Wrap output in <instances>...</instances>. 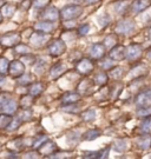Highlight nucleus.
Wrapping results in <instances>:
<instances>
[{
  "label": "nucleus",
  "mask_w": 151,
  "mask_h": 159,
  "mask_svg": "<svg viewBox=\"0 0 151 159\" xmlns=\"http://www.w3.org/2000/svg\"><path fill=\"white\" fill-rule=\"evenodd\" d=\"M50 0H34V5L37 8H45Z\"/></svg>",
  "instance_id": "obj_41"
},
{
  "label": "nucleus",
  "mask_w": 151,
  "mask_h": 159,
  "mask_svg": "<svg viewBox=\"0 0 151 159\" xmlns=\"http://www.w3.org/2000/svg\"><path fill=\"white\" fill-rule=\"evenodd\" d=\"M137 116L140 117V118H148V117H151V105L150 106L137 107Z\"/></svg>",
  "instance_id": "obj_30"
},
{
  "label": "nucleus",
  "mask_w": 151,
  "mask_h": 159,
  "mask_svg": "<svg viewBox=\"0 0 151 159\" xmlns=\"http://www.w3.org/2000/svg\"><path fill=\"white\" fill-rule=\"evenodd\" d=\"M1 21H2V13L0 12V23H1Z\"/></svg>",
  "instance_id": "obj_51"
},
{
  "label": "nucleus",
  "mask_w": 151,
  "mask_h": 159,
  "mask_svg": "<svg viewBox=\"0 0 151 159\" xmlns=\"http://www.w3.org/2000/svg\"><path fill=\"white\" fill-rule=\"evenodd\" d=\"M66 45L62 39H54L52 40L50 44L47 45V51L52 57H59L65 52Z\"/></svg>",
  "instance_id": "obj_3"
},
{
  "label": "nucleus",
  "mask_w": 151,
  "mask_h": 159,
  "mask_svg": "<svg viewBox=\"0 0 151 159\" xmlns=\"http://www.w3.org/2000/svg\"><path fill=\"white\" fill-rule=\"evenodd\" d=\"M90 32V25L89 24H83L78 29V34L79 35H86Z\"/></svg>",
  "instance_id": "obj_39"
},
{
  "label": "nucleus",
  "mask_w": 151,
  "mask_h": 159,
  "mask_svg": "<svg viewBox=\"0 0 151 159\" xmlns=\"http://www.w3.org/2000/svg\"><path fill=\"white\" fill-rule=\"evenodd\" d=\"M99 136H101V131L97 130V129H92V130L86 131L83 138H84L85 140H95Z\"/></svg>",
  "instance_id": "obj_25"
},
{
  "label": "nucleus",
  "mask_w": 151,
  "mask_h": 159,
  "mask_svg": "<svg viewBox=\"0 0 151 159\" xmlns=\"http://www.w3.org/2000/svg\"><path fill=\"white\" fill-rule=\"evenodd\" d=\"M20 41V34L17 32H10L0 37V45L4 46H14L19 44Z\"/></svg>",
  "instance_id": "obj_7"
},
{
  "label": "nucleus",
  "mask_w": 151,
  "mask_h": 159,
  "mask_svg": "<svg viewBox=\"0 0 151 159\" xmlns=\"http://www.w3.org/2000/svg\"><path fill=\"white\" fill-rule=\"evenodd\" d=\"M136 146L143 151L151 148V137L150 134H140L136 139Z\"/></svg>",
  "instance_id": "obj_15"
},
{
  "label": "nucleus",
  "mask_w": 151,
  "mask_h": 159,
  "mask_svg": "<svg viewBox=\"0 0 151 159\" xmlns=\"http://www.w3.org/2000/svg\"><path fill=\"white\" fill-rule=\"evenodd\" d=\"M44 89H45V86L43 83H40V81L39 83H33V84H31L30 89H28V93H30L31 96L37 97L43 93Z\"/></svg>",
  "instance_id": "obj_20"
},
{
  "label": "nucleus",
  "mask_w": 151,
  "mask_h": 159,
  "mask_svg": "<svg viewBox=\"0 0 151 159\" xmlns=\"http://www.w3.org/2000/svg\"><path fill=\"white\" fill-rule=\"evenodd\" d=\"M134 104L137 107H143V106H150L151 105V89H144L136 96L134 98Z\"/></svg>",
  "instance_id": "obj_5"
},
{
  "label": "nucleus",
  "mask_w": 151,
  "mask_h": 159,
  "mask_svg": "<svg viewBox=\"0 0 151 159\" xmlns=\"http://www.w3.org/2000/svg\"><path fill=\"white\" fill-rule=\"evenodd\" d=\"M123 74H124V70H123V67H120V66H113V67L110 70V75H111L115 80L120 79V78L123 77Z\"/></svg>",
  "instance_id": "obj_27"
},
{
  "label": "nucleus",
  "mask_w": 151,
  "mask_h": 159,
  "mask_svg": "<svg viewBox=\"0 0 151 159\" xmlns=\"http://www.w3.org/2000/svg\"><path fill=\"white\" fill-rule=\"evenodd\" d=\"M101 66L103 70H111L113 67V60L111 58H103V61L101 63Z\"/></svg>",
  "instance_id": "obj_35"
},
{
  "label": "nucleus",
  "mask_w": 151,
  "mask_h": 159,
  "mask_svg": "<svg viewBox=\"0 0 151 159\" xmlns=\"http://www.w3.org/2000/svg\"><path fill=\"white\" fill-rule=\"evenodd\" d=\"M5 81V77H4V74L0 73V84H2Z\"/></svg>",
  "instance_id": "obj_48"
},
{
  "label": "nucleus",
  "mask_w": 151,
  "mask_h": 159,
  "mask_svg": "<svg viewBox=\"0 0 151 159\" xmlns=\"http://www.w3.org/2000/svg\"><path fill=\"white\" fill-rule=\"evenodd\" d=\"M106 48H111L112 46H115L117 44V39H116V35H113V34H110V35H107L105 40H104V43H103Z\"/></svg>",
  "instance_id": "obj_32"
},
{
  "label": "nucleus",
  "mask_w": 151,
  "mask_h": 159,
  "mask_svg": "<svg viewBox=\"0 0 151 159\" xmlns=\"http://www.w3.org/2000/svg\"><path fill=\"white\" fill-rule=\"evenodd\" d=\"M128 148V143L125 139H119L117 142L113 144V150L116 152H124Z\"/></svg>",
  "instance_id": "obj_29"
},
{
  "label": "nucleus",
  "mask_w": 151,
  "mask_h": 159,
  "mask_svg": "<svg viewBox=\"0 0 151 159\" xmlns=\"http://www.w3.org/2000/svg\"><path fill=\"white\" fill-rule=\"evenodd\" d=\"M146 73H148V66L144 64H138V65H136L131 68L129 74L130 77L134 78V79H139L142 77H144Z\"/></svg>",
  "instance_id": "obj_14"
},
{
  "label": "nucleus",
  "mask_w": 151,
  "mask_h": 159,
  "mask_svg": "<svg viewBox=\"0 0 151 159\" xmlns=\"http://www.w3.org/2000/svg\"><path fill=\"white\" fill-rule=\"evenodd\" d=\"M24 72H25V65L22 64V61L13 60V61L10 63L7 73L10 74L12 78H19L21 74H24Z\"/></svg>",
  "instance_id": "obj_6"
},
{
  "label": "nucleus",
  "mask_w": 151,
  "mask_h": 159,
  "mask_svg": "<svg viewBox=\"0 0 151 159\" xmlns=\"http://www.w3.org/2000/svg\"><path fill=\"white\" fill-rule=\"evenodd\" d=\"M16 52L19 53V54H27L28 52H30V48H28L27 45H24V44H19V45H16Z\"/></svg>",
  "instance_id": "obj_37"
},
{
  "label": "nucleus",
  "mask_w": 151,
  "mask_h": 159,
  "mask_svg": "<svg viewBox=\"0 0 151 159\" xmlns=\"http://www.w3.org/2000/svg\"><path fill=\"white\" fill-rule=\"evenodd\" d=\"M134 29H136V24L132 19H124V20L118 21L116 25V32L122 35L130 34L131 32H134Z\"/></svg>",
  "instance_id": "obj_4"
},
{
  "label": "nucleus",
  "mask_w": 151,
  "mask_h": 159,
  "mask_svg": "<svg viewBox=\"0 0 151 159\" xmlns=\"http://www.w3.org/2000/svg\"><path fill=\"white\" fill-rule=\"evenodd\" d=\"M82 117H83V120H84V121H92V120H95L96 119V110H93V108L86 110L84 113L82 114Z\"/></svg>",
  "instance_id": "obj_31"
},
{
  "label": "nucleus",
  "mask_w": 151,
  "mask_h": 159,
  "mask_svg": "<svg viewBox=\"0 0 151 159\" xmlns=\"http://www.w3.org/2000/svg\"><path fill=\"white\" fill-rule=\"evenodd\" d=\"M76 68H77V71H78L79 73L89 74L93 71V63L89 58H83V59H80L77 63Z\"/></svg>",
  "instance_id": "obj_10"
},
{
  "label": "nucleus",
  "mask_w": 151,
  "mask_h": 159,
  "mask_svg": "<svg viewBox=\"0 0 151 159\" xmlns=\"http://www.w3.org/2000/svg\"><path fill=\"white\" fill-rule=\"evenodd\" d=\"M8 66H10V61L4 57H0V73L4 74L7 73L8 71Z\"/></svg>",
  "instance_id": "obj_33"
},
{
  "label": "nucleus",
  "mask_w": 151,
  "mask_h": 159,
  "mask_svg": "<svg viewBox=\"0 0 151 159\" xmlns=\"http://www.w3.org/2000/svg\"><path fill=\"white\" fill-rule=\"evenodd\" d=\"M35 30L38 32H41V33H49V32H52L54 30V24H53V21H49V20L39 21V23L35 24Z\"/></svg>",
  "instance_id": "obj_17"
},
{
  "label": "nucleus",
  "mask_w": 151,
  "mask_h": 159,
  "mask_svg": "<svg viewBox=\"0 0 151 159\" xmlns=\"http://www.w3.org/2000/svg\"><path fill=\"white\" fill-rule=\"evenodd\" d=\"M83 14V8L78 4L67 5L60 11V18L65 21H70L73 19H77Z\"/></svg>",
  "instance_id": "obj_1"
},
{
  "label": "nucleus",
  "mask_w": 151,
  "mask_h": 159,
  "mask_svg": "<svg viewBox=\"0 0 151 159\" xmlns=\"http://www.w3.org/2000/svg\"><path fill=\"white\" fill-rule=\"evenodd\" d=\"M31 81V77L30 75H20L19 80H18V84L19 85H28V83Z\"/></svg>",
  "instance_id": "obj_40"
},
{
  "label": "nucleus",
  "mask_w": 151,
  "mask_h": 159,
  "mask_svg": "<svg viewBox=\"0 0 151 159\" xmlns=\"http://www.w3.org/2000/svg\"><path fill=\"white\" fill-rule=\"evenodd\" d=\"M146 57H148V59L149 60H151V47L146 51Z\"/></svg>",
  "instance_id": "obj_46"
},
{
  "label": "nucleus",
  "mask_w": 151,
  "mask_h": 159,
  "mask_svg": "<svg viewBox=\"0 0 151 159\" xmlns=\"http://www.w3.org/2000/svg\"><path fill=\"white\" fill-rule=\"evenodd\" d=\"M13 10H14V7L12 5H6L5 7H4V14L7 16V17H10V16L13 14V12H14Z\"/></svg>",
  "instance_id": "obj_42"
},
{
  "label": "nucleus",
  "mask_w": 151,
  "mask_h": 159,
  "mask_svg": "<svg viewBox=\"0 0 151 159\" xmlns=\"http://www.w3.org/2000/svg\"><path fill=\"white\" fill-rule=\"evenodd\" d=\"M20 123H21V118L20 117H16V118H12L11 123H10V125L7 127V130H11V131H14L17 130L19 125H20Z\"/></svg>",
  "instance_id": "obj_34"
},
{
  "label": "nucleus",
  "mask_w": 151,
  "mask_h": 159,
  "mask_svg": "<svg viewBox=\"0 0 151 159\" xmlns=\"http://www.w3.org/2000/svg\"><path fill=\"white\" fill-rule=\"evenodd\" d=\"M7 98L5 93H0V110H1V106H2V104L5 102V99Z\"/></svg>",
  "instance_id": "obj_43"
},
{
  "label": "nucleus",
  "mask_w": 151,
  "mask_h": 159,
  "mask_svg": "<svg viewBox=\"0 0 151 159\" xmlns=\"http://www.w3.org/2000/svg\"><path fill=\"white\" fill-rule=\"evenodd\" d=\"M125 50L126 47H124L123 45H116L112 46L110 52H109V58H111L113 61H120L125 59Z\"/></svg>",
  "instance_id": "obj_9"
},
{
  "label": "nucleus",
  "mask_w": 151,
  "mask_h": 159,
  "mask_svg": "<svg viewBox=\"0 0 151 159\" xmlns=\"http://www.w3.org/2000/svg\"><path fill=\"white\" fill-rule=\"evenodd\" d=\"M84 1L87 4V5H92V4H97V2H99L101 0H84Z\"/></svg>",
  "instance_id": "obj_44"
},
{
  "label": "nucleus",
  "mask_w": 151,
  "mask_h": 159,
  "mask_svg": "<svg viewBox=\"0 0 151 159\" xmlns=\"http://www.w3.org/2000/svg\"><path fill=\"white\" fill-rule=\"evenodd\" d=\"M62 99L64 104H73V102L76 104L77 102L80 100V96L77 92H67L63 96Z\"/></svg>",
  "instance_id": "obj_19"
},
{
  "label": "nucleus",
  "mask_w": 151,
  "mask_h": 159,
  "mask_svg": "<svg viewBox=\"0 0 151 159\" xmlns=\"http://www.w3.org/2000/svg\"><path fill=\"white\" fill-rule=\"evenodd\" d=\"M113 8H115L117 14H124L128 11V8H130V5L126 0H119V1H116L113 4Z\"/></svg>",
  "instance_id": "obj_18"
},
{
  "label": "nucleus",
  "mask_w": 151,
  "mask_h": 159,
  "mask_svg": "<svg viewBox=\"0 0 151 159\" xmlns=\"http://www.w3.org/2000/svg\"><path fill=\"white\" fill-rule=\"evenodd\" d=\"M109 23H110V16L107 13H104V14H101V17H98V24L101 25V27H105Z\"/></svg>",
  "instance_id": "obj_36"
},
{
  "label": "nucleus",
  "mask_w": 151,
  "mask_h": 159,
  "mask_svg": "<svg viewBox=\"0 0 151 159\" xmlns=\"http://www.w3.org/2000/svg\"><path fill=\"white\" fill-rule=\"evenodd\" d=\"M45 66H46V63L43 61V60H39L37 67H35V73H38V74L44 73L45 71H46V67H45Z\"/></svg>",
  "instance_id": "obj_38"
},
{
  "label": "nucleus",
  "mask_w": 151,
  "mask_h": 159,
  "mask_svg": "<svg viewBox=\"0 0 151 159\" xmlns=\"http://www.w3.org/2000/svg\"><path fill=\"white\" fill-rule=\"evenodd\" d=\"M146 35H148V38H149V40L151 41V27L149 30H148V32H146Z\"/></svg>",
  "instance_id": "obj_47"
},
{
  "label": "nucleus",
  "mask_w": 151,
  "mask_h": 159,
  "mask_svg": "<svg viewBox=\"0 0 151 159\" xmlns=\"http://www.w3.org/2000/svg\"><path fill=\"white\" fill-rule=\"evenodd\" d=\"M12 118H13V117L8 113L0 114V129H1V130H2V129H7L8 125H10V123H11Z\"/></svg>",
  "instance_id": "obj_26"
},
{
  "label": "nucleus",
  "mask_w": 151,
  "mask_h": 159,
  "mask_svg": "<svg viewBox=\"0 0 151 159\" xmlns=\"http://www.w3.org/2000/svg\"><path fill=\"white\" fill-rule=\"evenodd\" d=\"M5 4H6V0H0V7H2Z\"/></svg>",
  "instance_id": "obj_50"
},
{
  "label": "nucleus",
  "mask_w": 151,
  "mask_h": 159,
  "mask_svg": "<svg viewBox=\"0 0 151 159\" xmlns=\"http://www.w3.org/2000/svg\"><path fill=\"white\" fill-rule=\"evenodd\" d=\"M37 150H38V152H40V153L50 156V154H52V153H56L58 148H57V145L53 142H51V140H47V139H46V140L40 145L39 148H37Z\"/></svg>",
  "instance_id": "obj_13"
},
{
  "label": "nucleus",
  "mask_w": 151,
  "mask_h": 159,
  "mask_svg": "<svg viewBox=\"0 0 151 159\" xmlns=\"http://www.w3.org/2000/svg\"><path fill=\"white\" fill-rule=\"evenodd\" d=\"M143 52H144L143 51V46L140 44H131L125 50V58L129 61L134 63V61H137L142 58Z\"/></svg>",
  "instance_id": "obj_2"
},
{
  "label": "nucleus",
  "mask_w": 151,
  "mask_h": 159,
  "mask_svg": "<svg viewBox=\"0 0 151 159\" xmlns=\"http://www.w3.org/2000/svg\"><path fill=\"white\" fill-rule=\"evenodd\" d=\"M24 4H25V6H24L22 8H24V10H27L28 7L31 6V0H25V2H24Z\"/></svg>",
  "instance_id": "obj_45"
},
{
  "label": "nucleus",
  "mask_w": 151,
  "mask_h": 159,
  "mask_svg": "<svg viewBox=\"0 0 151 159\" xmlns=\"http://www.w3.org/2000/svg\"><path fill=\"white\" fill-rule=\"evenodd\" d=\"M0 148H1V145H0Z\"/></svg>",
  "instance_id": "obj_52"
},
{
  "label": "nucleus",
  "mask_w": 151,
  "mask_h": 159,
  "mask_svg": "<svg viewBox=\"0 0 151 159\" xmlns=\"http://www.w3.org/2000/svg\"><path fill=\"white\" fill-rule=\"evenodd\" d=\"M31 43L33 44L34 46H41L43 44L46 43V35L45 33H41V32H35V33L31 37Z\"/></svg>",
  "instance_id": "obj_23"
},
{
  "label": "nucleus",
  "mask_w": 151,
  "mask_h": 159,
  "mask_svg": "<svg viewBox=\"0 0 151 159\" xmlns=\"http://www.w3.org/2000/svg\"><path fill=\"white\" fill-rule=\"evenodd\" d=\"M33 96H31V94H27V96H22L21 98H20V102H19V104H20V106L24 108H28L31 105H32V102H33Z\"/></svg>",
  "instance_id": "obj_28"
},
{
  "label": "nucleus",
  "mask_w": 151,
  "mask_h": 159,
  "mask_svg": "<svg viewBox=\"0 0 151 159\" xmlns=\"http://www.w3.org/2000/svg\"><path fill=\"white\" fill-rule=\"evenodd\" d=\"M106 53V47L101 43H96L90 47V57L92 59H103Z\"/></svg>",
  "instance_id": "obj_8"
},
{
  "label": "nucleus",
  "mask_w": 151,
  "mask_h": 159,
  "mask_svg": "<svg viewBox=\"0 0 151 159\" xmlns=\"http://www.w3.org/2000/svg\"><path fill=\"white\" fill-rule=\"evenodd\" d=\"M17 108H18L17 102H16L14 99L10 98V97H7L5 99V102H4V104H2V106H1V110H0V111H2V112H5V113L12 114L17 111Z\"/></svg>",
  "instance_id": "obj_16"
},
{
  "label": "nucleus",
  "mask_w": 151,
  "mask_h": 159,
  "mask_svg": "<svg viewBox=\"0 0 151 159\" xmlns=\"http://www.w3.org/2000/svg\"><path fill=\"white\" fill-rule=\"evenodd\" d=\"M151 6V0H134L130 5V11L134 14H139Z\"/></svg>",
  "instance_id": "obj_11"
},
{
  "label": "nucleus",
  "mask_w": 151,
  "mask_h": 159,
  "mask_svg": "<svg viewBox=\"0 0 151 159\" xmlns=\"http://www.w3.org/2000/svg\"><path fill=\"white\" fill-rule=\"evenodd\" d=\"M66 71V67L63 63H57L56 65H53V67L51 68L50 74L52 78H58L59 75H62L64 72Z\"/></svg>",
  "instance_id": "obj_21"
},
{
  "label": "nucleus",
  "mask_w": 151,
  "mask_h": 159,
  "mask_svg": "<svg viewBox=\"0 0 151 159\" xmlns=\"http://www.w3.org/2000/svg\"><path fill=\"white\" fill-rule=\"evenodd\" d=\"M41 17L44 20H49V21H56L60 18V12L58 11V8H56L54 6H50V7H45Z\"/></svg>",
  "instance_id": "obj_12"
},
{
  "label": "nucleus",
  "mask_w": 151,
  "mask_h": 159,
  "mask_svg": "<svg viewBox=\"0 0 151 159\" xmlns=\"http://www.w3.org/2000/svg\"><path fill=\"white\" fill-rule=\"evenodd\" d=\"M140 134H151V117L144 118L139 125Z\"/></svg>",
  "instance_id": "obj_24"
},
{
  "label": "nucleus",
  "mask_w": 151,
  "mask_h": 159,
  "mask_svg": "<svg viewBox=\"0 0 151 159\" xmlns=\"http://www.w3.org/2000/svg\"><path fill=\"white\" fill-rule=\"evenodd\" d=\"M70 1H72L74 4H79V2H82V1H84V0H70Z\"/></svg>",
  "instance_id": "obj_49"
},
{
  "label": "nucleus",
  "mask_w": 151,
  "mask_h": 159,
  "mask_svg": "<svg viewBox=\"0 0 151 159\" xmlns=\"http://www.w3.org/2000/svg\"><path fill=\"white\" fill-rule=\"evenodd\" d=\"M107 80H109V75H107V73L106 72H104V71H101V72H98V73L95 75L93 83L98 86H104V85H106Z\"/></svg>",
  "instance_id": "obj_22"
}]
</instances>
